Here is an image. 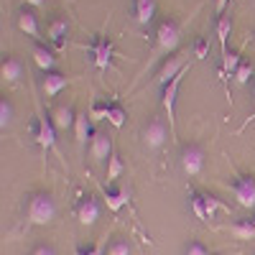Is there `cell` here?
Here are the masks:
<instances>
[{
  "mask_svg": "<svg viewBox=\"0 0 255 255\" xmlns=\"http://www.w3.org/2000/svg\"><path fill=\"white\" fill-rule=\"evenodd\" d=\"M202 197H204V207H207V217L212 220V215H215V212L220 209V202L212 197V194H202Z\"/></svg>",
  "mask_w": 255,
  "mask_h": 255,
  "instance_id": "cell-32",
  "label": "cell"
},
{
  "mask_svg": "<svg viewBox=\"0 0 255 255\" xmlns=\"http://www.w3.org/2000/svg\"><path fill=\"white\" fill-rule=\"evenodd\" d=\"M128 199H130L128 186H105V202L110 212H118L123 204H128Z\"/></svg>",
  "mask_w": 255,
  "mask_h": 255,
  "instance_id": "cell-14",
  "label": "cell"
},
{
  "mask_svg": "<svg viewBox=\"0 0 255 255\" xmlns=\"http://www.w3.org/2000/svg\"><path fill=\"white\" fill-rule=\"evenodd\" d=\"M100 215H102V207H100V202H97L95 197H84V199L79 202V207H77V220H79L84 227L95 225V222L100 220Z\"/></svg>",
  "mask_w": 255,
  "mask_h": 255,
  "instance_id": "cell-9",
  "label": "cell"
},
{
  "mask_svg": "<svg viewBox=\"0 0 255 255\" xmlns=\"http://www.w3.org/2000/svg\"><path fill=\"white\" fill-rule=\"evenodd\" d=\"M90 115H92V120H108V115H110V105L108 102H92V108H90Z\"/></svg>",
  "mask_w": 255,
  "mask_h": 255,
  "instance_id": "cell-30",
  "label": "cell"
},
{
  "mask_svg": "<svg viewBox=\"0 0 255 255\" xmlns=\"http://www.w3.org/2000/svg\"><path fill=\"white\" fill-rule=\"evenodd\" d=\"M92 59H95V67L97 69H108L110 67V59H113V44L105 36H100L92 46Z\"/></svg>",
  "mask_w": 255,
  "mask_h": 255,
  "instance_id": "cell-13",
  "label": "cell"
},
{
  "mask_svg": "<svg viewBox=\"0 0 255 255\" xmlns=\"http://www.w3.org/2000/svg\"><path fill=\"white\" fill-rule=\"evenodd\" d=\"M33 135H36V143L41 148H46V151L56 148V125H54V120L49 115H38L36 128H33Z\"/></svg>",
  "mask_w": 255,
  "mask_h": 255,
  "instance_id": "cell-4",
  "label": "cell"
},
{
  "mask_svg": "<svg viewBox=\"0 0 255 255\" xmlns=\"http://www.w3.org/2000/svg\"><path fill=\"white\" fill-rule=\"evenodd\" d=\"M253 51H255V36H253Z\"/></svg>",
  "mask_w": 255,
  "mask_h": 255,
  "instance_id": "cell-38",
  "label": "cell"
},
{
  "mask_svg": "<svg viewBox=\"0 0 255 255\" xmlns=\"http://www.w3.org/2000/svg\"><path fill=\"white\" fill-rule=\"evenodd\" d=\"M184 255H209V253H207V248H204L202 243L191 240V243L186 245V253H184Z\"/></svg>",
  "mask_w": 255,
  "mask_h": 255,
  "instance_id": "cell-33",
  "label": "cell"
},
{
  "mask_svg": "<svg viewBox=\"0 0 255 255\" xmlns=\"http://www.w3.org/2000/svg\"><path fill=\"white\" fill-rule=\"evenodd\" d=\"M51 120L56 125V130H69V128H74V123H77V113L72 108H67V105H61V108L54 110Z\"/></svg>",
  "mask_w": 255,
  "mask_h": 255,
  "instance_id": "cell-17",
  "label": "cell"
},
{
  "mask_svg": "<svg viewBox=\"0 0 255 255\" xmlns=\"http://www.w3.org/2000/svg\"><path fill=\"white\" fill-rule=\"evenodd\" d=\"M69 84V77L61 74V72H44V79H41V90H44L46 97H56L64 87Z\"/></svg>",
  "mask_w": 255,
  "mask_h": 255,
  "instance_id": "cell-10",
  "label": "cell"
},
{
  "mask_svg": "<svg viewBox=\"0 0 255 255\" xmlns=\"http://www.w3.org/2000/svg\"><path fill=\"white\" fill-rule=\"evenodd\" d=\"M184 74H186V69H184L176 79L168 82L166 87H163V92H161V102H163V110H166V115H168V125H171V130H174V125H176V120H174V110H176V95H179V87H181Z\"/></svg>",
  "mask_w": 255,
  "mask_h": 255,
  "instance_id": "cell-6",
  "label": "cell"
},
{
  "mask_svg": "<svg viewBox=\"0 0 255 255\" xmlns=\"http://www.w3.org/2000/svg\"><path fill=\"white\" fill-rule=\"evenodd\" d=\"M217 255H222V253H217Z\"/></svg>",
  "mask_w": 255,
  "mask_h": 255,
  "instance_id": "cell-40",
  "label": "cell"
},
{
  "mask_svg": "<svg viewBox=\"0 0 255 255\" xmlns=\"http://www.w3.org/2000/svg\"><path fill=\"white\" fill-rule=\"evenodd\" d=\"M125 118H128V113L120 108V105H110V115H108V120H110L115 128H123V125H125Z\"/></svg>",
  "mask_w": 255,
  "mask_h": 255,
  "instance_id": "cell-28",
  "label": "cell"
},
{
  "mask_svg": "<svg viewBox=\"0 0 255 255\" xmlns=\"http://www.w3.org/2000/svg\"><path fill=\"white\" fill-rule=\"evenodd\" d=\"M240 64H243L240 54H238V51H230V54L222 59V74H232V77H235V72H238Z\"/></svg>",
  "mask_w": 255,
  "mask_h": 255,
  "instance_id": "cell-24",
  "label": "cell"
},
{
  "mask_svg": "<svg viewBox=\"0 0 255 255\" xmlns=\"http://www.w3.org/2000/svg\"><path fill=\"white\" fill-rule=\"evenodd\" d=\"M26 215L31 225H49L56 217V202L49 191H36V194L28 197V207Z\"/></svg>",
  "mask_w": 255,
  "mask_h": 255,
  "instance_id": "cell-1",
  "label": "cell"
},
{
  "mask_svg": "<svg viewBox=\"0 0 255 255\" xmlns=\"http://www.w3.org/2000/svg\"><path fill=\"white\" fill-rule=\"evenodd\" d=\"M156 38H158V46L163 54H174L181 44V28L174 18H166L158 23V31H156Z\"/></svg>",
  "mask_w": 255,
  "mask_h": 255,
  "instance_id": "cell-3",
  "label": "cell"
},
{
  "mask_svg": "<svg viewBox=\"0 0 255 255\" xmlns=\"http://www.w3.org/2000/svg\"><path fill=\"white\" fill-rule=\"evenodd\" d=\"M232 194H235L240 207L253 209L255 207V176H240L232 184Z\"/></svg>",
  "mask_w": 255,
  "mask_h": 255,
  "instance_id": "cell-7",
  "label": "cell"
},
{
  "mask_svg": "<svg viewBox=\"0 0 255 255\" xmlns=\"http://www.w3.org/2000/svg\"><path fill=\"white\" fill-rule=\"evenodd\" d=\"M250 77H253V67H250V61H243L240 67H238V72H235V79H238L240 84H248V82H250Z\"/></svg>",
  "mask_w": 255,
  "mask_h": 255,
  "instance_id": "cell-31",
  "label": "cell"
},
{
  "mask_svg": "<svg viewBox=\"0 0 255 255\" xmlns=\"http://www.w3.org/2000/svg\"><path fill=\"white\" fill-rule=\"evenodd\" d=\"M230 0H217V15H225V8H227Z\"/></svg>",
  "mask_w": 255,
  "mask_h": 255,
  "instance_id": "cell-36",
  "label": "cell"
},
{
  "mask_svg": "<svg viewBox=\"0 0 255 255\" xmlns=\"http://www.w3.org/2000/svg\"><path fill=\"white\" fill-rule=\"evenodd\" d=\"M18 28L23 31L26 36H38V18H36V13L28 10V8L20 10L18 13Z\"/></svg>",
  "mask_w": 255,
  "mask_h": 255,
  "instance_id": "cell-20",
  "label": "cell"
},
{
  "mask_svg": "<svg viewBox=\"0 0 255 255\" xmlns=\"http://www.w3.org/2000/svg\"><path fill=\"white\" fill-rule=\"evenodd\" d=\"M13 123V102L8 97H0V130L10 128Z\"/></svg>",
  "mask_w": 255,
  "mask_h": 255,
  "instance_id": "cell-23",
  "label": "cell"
},
{
  "mask_svg": "<svg viewBox=\"0 0 255 255\" xmlns=\"http://www.w3.org/2000/svg\"><path fill=\"white\" fill-rule=\"evenodd\" d=\"M0 74H3L5 82H18L23 77V64H20L15 56H5L3 64H0Z\"/></svg>",
  "mask_w": 255,
  "mask_h": 255,
  "instance_id": "cell-18",
  "label": "cell"
},
{
  "mask_svg": "<svg viewBox=\"0 0 255 255\" xmlns=\"http://www.w3.org/2000/svg\"><path fill=\"white\" fill-rule=\"evenodd\" d=\"M90 153L95 161H110L113 156V138L108 133H95L92 143H90Z\"/></svg>",
  "mask_w": 255,
  "mask_h": 255,
  "instance_id": "cell-11",
  "label": "cell"
},
{
  "mask_svg": "<svg viewBox=\"0 0 255 255\" xmlns=\"http://www.w3.org/2000/svg\"><path fill=\"white\" fill-rule=\"evenodd\" d=\"M31 255H56V250H54L51 245H38Z\"/></svg>",
  "mask_w": 255,
  "mask_h": 255,
  "instance_id": "cell-35",
  "label": "cell"
},
{
  "mask_svg": "<svg viewBox=\"0 0 255 255\" xmlns=\"http://www.w3.org/2000/svg\"><path fill=\"white\" fill-rule=\"evenodd\" d=\"M168 138V130H166V123L161 118H153L151 123L145 125V130H143V143L148 151H158V148H163Z\"/></svg>",
  "mask_w": 255,
  "mask_h": 255,
  "instance_id": "cell-5",
  "label": "cell"
},
{
  "mask_svg": "<svg viewBox=\"0 0 255 255\" xmlns=\"http://www.w3.org/2000/svg\"><path fill=\"white\" fill-rule=\"evenodd\" d=\"M179 161H181V171H184L186 176H199V174L204 171V161H207L204 148H202L199 143H189V145H184Z\"/></svg>",
  "mask_w": 255,
  "mask_h": 255,
  "instance_id": "cell-2",
  "label": "cell"
},
{
  "mask_svg": "<svg viewBox=\"0 0 255 255\" xmlns=\"http://www.w3.org/2000/svg\"><path fill=\"white\" fill-rule=\"evenodd\" d=\"M253 97H255V95H253ZM253 120H255V110H253Z\"/></svg>",
  "mask_w": 255,
  "mask_h": 255,
  "instance_id": "cell-39",
  "label": "cell"
},
{
  "mask_svg": "<svg viewBox=\"0 0 255 255\" xmlns=\"http://www.w3.org/2000/svg\"><path fill=\"white\" fill-rule=\"evenodd\" d=\"M133 10H135V20L140 26H148V23H153V18H156V0H133Z\"/></svg>",
  "mask_w": 255,
  "mask_h": 255,
  "instance_id": "cell-15",
  "label": "cell"
},
{
  "mask_svg": "<svg viewBox=\"0 0 255 255\" xmlns=\"http://www.w3.org/2000/svg\"><path fill=\"white\" fill-rule=\"evenodd\" d=\"M33 61H36V67H41L44 72H54V67H56L54 51L46 49L44 44H36V46H33Z\"/></svg>",
  "mask_w": 255,
  "mask_h": 255,
  "instance_id": "cell-16",
  "label": "cell"
},
{
  "mask_svg": "<svg viewBox=\"0 0 255 255\" xmlns=\"http://www.w3.org/2000/svg\"><path fill=\"white\" fill-rule=\"evenodd\" d=\"M184 69H186V59L179 56V54H171L161 64V69H158V84H161V87H166V84L171 82V79H176Z\"/></svg>",
  "mask_w": 255,
  "mask_h": 255,
  "instance_id": "cell-8",
  "label": "cell"
},
{
  "mask_svg": "<svg viewBox=\"0 0 255 255\" xmlns=\"http://www.w3.org/2000/svg\"><path fill=\"white\" fill-rule=\"evenodd\" d=\"M74 135L79 145H87L95 138V128H92V115L90 113H77V123H74Z\"/></svg>",
  "mask_w": 255,
  "mask_h": 255,
  "instance_id": "cell-12",
  "label": "cell"
},
{
  "mask_svg": "<svg viewBox=\"0 0 255 255\" xmlns=\"http://www.w3.org/2000/svg\"><path fill=\"white\" fill-rule=\"evenodd\" d=\"M207 51H209L207 41H204V38H199L197 44H194V56H197V59H204V56H207Z\"/></svg>",
  "mask_w": 255,
  "mask_h": 255,
  "instance_id": "cell-34",
  "label": "cell"
},
{
  "mask_svg": "<svg viewBox=\"0 0 255 255\" xmlns=\"http://www.w3.org/2000/svg\"><path fill=\"white\" fill-rule=\"evenodd\" d=\"M108 255H130V243L128 240H113L108 245Z\"/></svg>",
  "mask_w": 255,
  "mask_h": 255,
  "instance_id": "cell-29",
  "label": "cell"
},
{
  "mask_svg": "<svg viewBox=\"0 0 255 255\" xmlns=\"http://www.w3.org/2000/svg\"><path fill=\"white\" fill-rule=\"evenodd\" d=\"M230 230H232V235H235V238H240V240H250V238H255V220H253V217H248V220H238Z\"/></svg>",
  "mask_w": 255,
  "mask_h": 255,
  "instance_id": "cell-22",
  "label": "cell"
},
{
  "mask_svg": "<svg viewBox=\"0 0 255 255\" xmlns=\"http://www.w3.org/2000/svg\"><path fill=\"white\" fill-rule=\"evenodd\" d=\"M123 171H125V163L120 161V156H110V161H108V181H118L120 176H123Z\"/></svg>",
  "mask_w": 255,
  "mask_h": 255,
  "instance_id": "cell-25",
  "label": "cell"
},
{
  "mask_svg": "<svg viewBox=\"0 0 255 255\" xmlns=\"http://www.w3.org/2000/svg\"><path fill=\"white\" fill-rule=\"evenodd\" d=\"M189 204H191V212L197 215V220H207V207H204V197L199 191H191L189 197Z\"/></svg>",
  "mask_w": 255,
  "mask_h": 255,
  "instance_id": "cell-26",
  "label": "cell"
},
{
  "mask_svg": "<svg viewBox=\"0 0 255 255\" xmlns=\"http://www.w3.org/2000/svg\"><path fill=\"white\" fill-rule=\"evenodd\" d=\"M230 31H232V18L225 13L217 18V38H220V46H222V59L230 54L227 51V38H230Z\"/></svg>",
  "mask_w": 255,
  "mask_h": 255,
  "instance_id": "cell-21",
  "label": "cell"
},
{
  "mask_svg": "<svg viewBox=\"0 0 255 255\" xmlns=\"http://www.w3.org/2000/svg\"><path fill=\"white\" fill-rule=\"evenodd\" d=\"M105 245H108V238H102L97 245H92V248H82V245H77L74 248V255H105Z\"/></svg>",
  "mask_w": 255,
  "mask_h": 255,
  "instance_id": "cell-27",
  "label": "cell"
},
{
  "mask_svg": "<svg viewBox=\"0 0 255 255\" xmlns=\"http://www.w3.org/2000/svg\"><path fill=\"white\" fill-rule=\"evenodd\" d=\"M253 220H255V217H253Z\"/></svg>",
  "mask_w": 255,
  "mask_h": 255,
  "instance_id": "cell-41",
  "label": "cell"
},
{
  "mask_svg": "<svg viewBox=\"0 0 255 255\" xmlns=\"http://www.w3.org/2000/svg\"><path fill=\"white\" fill-rule=\"evenodd\" d=\"M26 3H28V5H33V8H41V5L46 3V0H26Z\"/></svg>",
  "mask_w": 255,
  "mask_h": 255,
  "instance_id": "cell-37",
  "label": "cell"
},
{
  "mask_svg": "<svg viewBox=\"0 0 255 255\" xmlns=\"http://www.w3.org/2000/svg\"><path fill=\"white\" fill-rule=\"evenodd\" d=\"M67 36H69V23L64 18H56V20H51L49 23V38L54 41V46H64L67 44Z\"/></svg>",
  "mask_w": 255,
  "mask_h": 255,
  "instance_id": "cell-19",
  "label": "cell"
}]
</instances>
